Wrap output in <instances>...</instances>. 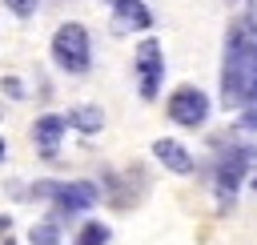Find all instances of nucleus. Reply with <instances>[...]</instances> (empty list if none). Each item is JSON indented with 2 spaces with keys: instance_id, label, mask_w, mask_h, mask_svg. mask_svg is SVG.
<instances>
[{
  "instance_id": "nucleus-1",
  "label": "nucleus",
  "mask_w": 257,
  "mask_h": 245,
  "mask_svg": "<svg viewBox=\"0 0 257 245\" xmlns=\"http://www.w3.org/2000/svg\"><path fill=\"white\" fill-rule=\"evenodd\" d=\"M257 100V36L237 20L225 32V60H221V104L249 108Z\"/></svg>"
},
{
  "instance_id": "nucleus-2",
  "label": "nucleus",
  "mask_w": 257,
  "mask_h": 245,
  "mask_svg": "<svg viewBox=\"0 0 257 245\" xmlns=\"http://www.w3.org/2000/svg\"><path fill=\"white\" fill-rule=\"evenodd\" d=\"M209 145H213V165H209L213 169V193H217V205L229 209L237 201L241 181L249 173H257V145L245 141V137H237L233 129L217 133Z\"/></svg>"
},
{
  "instance_id": "nucleus-3",
  "label": "nucleus",
  "mask_w": 257,
  "mask_h": 245,
  "mask_svg": "<svg viewBox=\"0 0 257 245\" xmlns=\"http://www.w3.org/2000/svg\"><path fill=\"white\" fill-rule=\"evenodd\" d=\"M12 197H20V201H52L48 217H56V221L88 213L96 201H104V193H100L96 181H36L28 189L12 185Z\"/></svg>"
},
{
  "instance_id": "nucleus-4",
  "label": "nucleus",
  "mask_w": 257,
  "mask_h": 245,
  "mask_svg": "<svg viewBox=\"0 0 257 245\" xmlns=\"http://www.w3.org/2000/svg\"><path fill=\"white\" fill-rule=\"evenodd\" d=\"M48 52H52V64H56L60 72H68V76H84V72L92 68V36H88V28L76 24V20H64V24L52 32Z\"/></svg>"
},
{
  "instance_id": "nucleus-5",
  "label": "nucleus",
  "mask_w": 257,
  "mask_h": 245,
  "mask_svg": "<svg viewBox=\"0 0 257 245\" xmlns=\"http://www.w3.org/2000/svg\"><path fill=\"white\" fill-rule=\"evenodd\" d=\"M133 72H137V92L141 100H157L161 84H165V48L157 36H145L137 44V56H133Z\"/></svg>"
},
{
  "instance_id": "nucleus-6",
  "label": "nucleus",
  "mask_w": 257,
  "mask_h": 245,
  "mask_svg": "<svg viewBox=\"0 0 257 245\" xmlns=\"http://www.w3.org/2000/svg\"><path fill=\"white\" fill-rule=\"evenodd\" d=\"M165 112H169V120L181 125V129H201V125L209 120V112H213V100H209V92H201L197 84H181V88L169 92Z\"/></svg>"
},
{
  "instance_id": "nucleus-7",
  "label": "nucleus",
  "mask_w": 257,
  "mask_h": 245,
  "mask_svg": "<svg viewBox=\"0 0 257 245\" xmlns=\"http://www.w3.org/2000/svg\"><path fill=\"white\" fill-rule=\"evenodd\" d=\"M68 129H72V125H68V116H60V112H44V116L32 120V141H36V149H40L44 161H56V157H60V141H64Z\"/></svg>"
},
{
  "instance_id": "nucleus-8",
  "label": "nucleus",
  "mask_w": 257,
  "mask_h": 245,
  "mask_svg": "<svg viewBox=\"0 0 257 245\" xmlns=\"http://www.w3.org/2000/svg\"><path fill=\"white\" fill-rule=\"evenodd\" d=\"M133 177H141V169L133 173H112V169H104V177H100V193H104V201L112 205V209H128V205H137L141 201V189H133Z\"/></svg>"
},
{
  "instance_id": "nucleus-9",
  "label": "nucleus",
  "mask_w": 257,
  "mask_h": 245,
  "mask_svg": "<svg viewBox=\"0 0 257 245\" xmlns=\"http://www.w3.org/2000/svg\"><path fill=\"white\" fill-rule=\"evenodd\" d=\"M153 157L169 169V173H177V177H189V173H197V157L181 145V141H173V137H161V141H153Z\"/></svg>"
},
{
  "instance_id": "nucleus-10",
  "label": "nucleus",
  "mask_w": 257,
  "mask_h": 245,
  "mask_svg": "<svg viewBox=\"0 0 257 245\" xmlns=\"http://www.w3.org/2000/svg\"><path fill=\"white\" fill-rule=\"evenodd\" d=\"M153 28V12L145 0H116L112 4V32H145Z\"/></svg>"
},
{
  "instance_id": "nucleus-11",
  "label": "nucleus",
  "mask_w": 257,
  "mask_h": 245,
  "mask_svg": "<svg viewBox=\"0 0 257 245\" xmlns=\"http://www.w3.org/2000/svg\"><path fill=\"white\" fill-rule=\"evenodd\" d=\"M64 116H68V125H72L76 133H84V137H92V133L104 129V112H100L96 104H72Z\"/></svg>"
},
{
  "instance_id": "nucleus-12",
  "label": "nucleus",
  "mask_w": 257,
  "mask_h": 245,
  "mask_svg": "<svg viewBox=\"0 0 257 245\" xmlns=\"http://www.w3.org/2000/svg\"><path fill=\"white\" fill-rule=\"evenodd\" d=\"M108 241H112V229L104 221H84L76 229V241L72 245H108Z\"/></svg>"
},
{
  "instance_id": "nucleus-13",
  "label": "nucleus",
  "mask_w": 257,
  "mask_h": 245,
  "mask_svg": "<svg viewBox=\"0 0 257 245\" xmlns=\"http://www.w3.org/2000/svg\"><path fill=\"white\" fill-rule=\"evenodd\" d=\"M28 245H64V241H60V221H56V217L36 221L32 233H28Z\"/></svg>"
},
{
  "instance_id": "nucleus-14",
  "label": "nucleus",
  "mask_w": 257,
  "mask_h": 245,
  "mask_svg": "<svg viewBox=\"0 0 257 245\" xmlns=\"http://www.w3.org/2000/svg\"><path fill=\"white\" fill-rule=\"evenodd\" d=\"M233 133L257 145V108H241V116H237V125H233Z\"/></svg>"
},
{
  "instance_id": "nucleus-15",
  "label": "nucleus",
  "mask_w": 257,
  "mask_h": 245,
  "mask_svg": "<svg viewBox=\"0 0 257 245\" xmlns=\"http://www.w3.org/2000/svg\"><path fill=\"white\" fill-rule=\"evenodd\" d=\"M0 92H4L8 100H24V96H28V92H24V80H20V76H4V80H0Z\"/></svg>"
},
{
  "instance_id": "nucleus-16",
  "label": "nucleus",
  "mask_w": 257,
  "mask_h": 245,
  "mask_svg": "<svg viewBox=\"0 0 257 245\" xmlns=\"http://www.w3.org/2000/svg\"><path fill=\"white\" fill-rule=\"evenodd\" d=\"M4 4H8V12H12V16H20V20L36 16V8H40V0H4Z\"/></svg>"
},
{
  "instance_id": "nucleus-17",
  "label": "nucleus",
  "mask_w": 257,
  "mask_h": 245,
  "mask_svg": "<svg viewBox=\"0 0 257 245\" xmlns=\"http://www.w3.org/2000/svg\"><path fill=\"white\" fill-rule=\"evenodd\" d=\"M241 24L257 36V0H245V12H241Z\"/></svg>"
},
{
  "instance_id": "nucleus-18",
  "label": "nucleus",
  "mask_w": 257,
  "mask_h": 245,
  "mask_svg": "<svg viewBox=\"0 0 257 245\" xmlns=\"http://www.w3.org/2000/svg\"><path fill=\"white\" fill-rule=\"evenodd\" d=\"M8 233H12V217H8V213H0V237H8Z\"/></svg>"
},
{
  "instance_id": "nucleus-19",
  "label": "nucleus",
  "mask_w": 257,
  "mask_h": 245,
  "mask_svg": "<svg viewBox=\"0 0 257 245\" xmlns=\"http://www.w3.org/2000/svg\"><path fill=\"white\" fill-rule=\"evenodd\" d=\"M0 245H16V241H12V233H8V237H0Z\"/></svg>"
},
{
  "instance_id": "nucleus-20",
  "label": "nucleus",
  "mask_w": 257,
  "mask_h": 245,
  "mask_svg": "<svg viewBox=\"0 0 257 245\" xmlns=\"http://www.w3.org/2000/svg\"><path fill=\"white\" fill-rule=\"evenodd\" d=\"M4 153H8V145H4V137H0V161H4Z\"/></svg>"
},
{
  "instance_id": "nucleus-21",
  "label": "nucleus",
  "mask_w": 257,
  "mask_h": 245,
  "mask_svg": "<svg viewBox=\"0 0 257 245\" xmlns=\"http://www.w3.org/2000/svg\"><path fill=\"white\" fill-rule=\"evenodd\" d=\"M253 193H257V173H253Z\"/></svg>"
}]
</instances>
